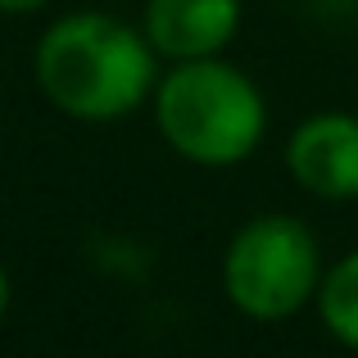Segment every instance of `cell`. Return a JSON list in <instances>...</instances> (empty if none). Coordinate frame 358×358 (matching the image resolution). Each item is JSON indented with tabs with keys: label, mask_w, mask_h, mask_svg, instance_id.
Here are the masks:
<instances>
[{
	"label": "cell",
	"mask_w": 358,
	"mask_h": 358,
	"mask_svg": "<svg viewBox=\"0 0 358 358\" xmlns=\"http://www.w3.org/2000/svg\"><path fill=\"white\" fill-rule=\"evenodd\" d=\"M159 64L164 59L141 23L105 9H73L36 36L32 78L55 114L73 122H118L150 105Z\"/></svg>",
	"instance_id": "cell-1"
},
{
	"label": "cell",
	"mask_w": 358,
	"mask_h": 358,
	"mask_svg": "<svg viewBox=\"0 0 358 358\" xmlns=\"http://www.w3.org/2000/svg\"><path fill=\"white\" fill-rule=\"evenodd\" d=\"M50 0H0V14L9 18H23V14H36V9H45Z\"/></svg>",
	"instance_id": "cell-7"
},
{
	"label": "cell",
	"mask_w": 358,
	"mask_h": 358,
	"mask_svg": "<svg viewBox=\"0 0 358 358\" xmlns=\"http://www.w3.org/2000/svg\"><path fill=\"white\" fill-rule=\"evenodd\" d=\"M245 18V0H145L141 32L164 64L227 55Z\"/></svg>",
	"instance_id": "cell-5"
},
{
	"label": "cell",
	"mask_w": 358,
	"mask_h": 358,
	"mask_svg": "<svg viewBox=\"0 0 358 358\" xmlns=\"http://www.w3.org/2000/svg\"><path fill=\"white\" fill-rule=\"evenodd\" d=\"M286 173L304 195L327 204H358V114L322 109L286 136Z\"/></svg>",
	"instance_id": "cell-4"
},
{
	"label": "cell",
	"mask_w": 358,
	"mask_h": 358,
	"mask_svg": "<svg viewBox=\"0 0 358 358\" xmlns=\"http://www.w3.org/2000/svg\"><path fill=\"white\" fill-rule=\"evenodd\" d=\"M322 245L295 213H254L231 231L222 250V295L241 317L259 327L290 322L317 299L322 286Z\"/></svg>",
	"instance_id": "cell-3"
},
{
	"label": "cell",
	"mask_w": 358,
	"mask_h": 358,
	"mask_svg": "<svg viewBox=\"0 0 358 358\" xmlns=\"http://www.w3.org/2000/svg\"><path fill=\"white\" fill-rule=\"evenodd\" d=\"M150 114L164 145L195 168L245 164L263 145L272 118L263 87L222 55L168 64L155 82Z\"/></svg>",
	"instance_id": "cell-2"
},
{
	"label": "cell",
	"mask_w": 358,
	"mask_h": 358,
	"mask_svg": "<svg viewBox=\"0 0 358 358\" xmlns=\"http://www.w3.org/2000/svg\"><path fill=\"white\" fill-rule=\"evenodd\" d=\"M9 295H14V286H9V272H5V263H0V322H5V313H9Z\"/></svg>",
	"instance_id": "cell-8"
},
{
	"label": "cell",
	"mask_w": 358,
	"mask_h": 358,
	"mask_svg": "<svg viewBox=\"0 0 358 358\" xmlns=\"http://www.w3.org/2000/svg\"><path fill=\"white\" fill-rule=\"evenodd\" d=\"M317 322L341 350L358 354V250L341 254L336 263H327L322 286H317Z\"/></svg>",
	"instance_id": "cell-6"
}]
</instances>
